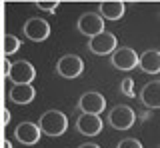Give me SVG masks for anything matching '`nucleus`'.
<instances>
[{
	"instance_id": "aec40b11",
	"label": "nucleus",
	"mask_w": 160,
	"mask_h": 148,
	"mask_svg": "<svg viewBox=\"0 0 160 148\" xmlns=\"http://www.w3.org/2000/svg\"><path fill=\"white\" fill-rule=\"evenodd\" d=\"M2 120H4V124H8V122H10V112L8 110H4V118H2Z\"/></svg>"
},
{
	"instance_id": "412c9836",
	"label": "nucleus",
	"mask_w": 160,
	"mask_h": 148,
	"mask_svg": "<svg viewBox=\"0 0 160 148\" xmlns=\"http://www.w3.org/2000/svg\"><path fill=\"white\" fill-rule=\"evenodd\" d=\"M10 66H12V64H10V60H4V74H8Z\"/></svg>"
},
{
	"instance_id": "4468645a",
	"label": "nucleus",
	"mask_w": 160,
	"mask_h": 148,
	"mask_svg": "<svg viewBox=\"0 0 160 148\" xmlns=\"http://www.w3.org/2000/svg\"><path fill=\"white\" fill-rule=\"evenodd\" d=\"M138 66L146 74H158L160 72V52L158 50H146L138 56Z\"/></svg>"
},
{
	"instance_id": "6ab92c4d",
	"label": "nucleus",
	"mask_w": 160,
	"mask_h": 148,
	"mask_svg": "<svg viewBox=\"0 0 160 148\" xmlns=\"http://www.w3.org/2000/svg\"><path fill=\"white\" fill-rule=\"evenodd\" d=\"M122 92L128 96H134V90H132V80L130 78H124L122 80Z\"/></svg>"
},
{
	"instance_id": "6e6552de",
	"label": "nucleus",
	"mask_w": 160,
	"mask_h": 148,
	"mask_svg": "<svg viewBox=\"0 0 160 148\" xmlns=\"http://www.w3.org/2000/svg\"><path fill=\"white\" fill-rule=\"evenodd\" d=\"M112 66L118 70H132L138 66V54L128 46L116 48L112 52Z\"/></svg>"
},
{
	"instance_id": "9d476101",
	"label": "nucleus",
	"mask_w": 160,
	"mask_h": 148,
	"mask_svg": "<svg viewBox=\"0 0 160 148\" xmlns=\"http://www.w3.org/2000/svg\"><path fill=\"white\" fill-rule=\"evenodd\" d=\"M40 126L34 124V122H22V124L16 126V130H14V136H16V140L20 142V144H36V142L40 140Z\"/></svg>"
},
{
	"instance_id": "5701e85b",
	"label": "nucleus",
	"mask_w": 160,
	"mask_h": 148,
	"mask_svg": "<svg viewBox=\"0 0 160 148\" xmlns=\"http://www.w3.org/2000/svg\"><path fill=\"white\" fill-rule=\"evenodd\" d=\"M4 148H12V142H10V140H6V142H4Z\"/></svg>"
},
{
	"instance_id": "423d86ee",
	"label": "nucleus",
	"mask_w": 160,
	"mask_h": 148,
	"mask_svg": "<svg viewBox=\"0 0 160 148\" xmlns=\"http://www.w3.org/2000/svg\"><path fill=\"white\" fill-rule=\"evenodd\" d=\"M24 36L30 42H42L50 36V24L42 18H30L24 24Z\"/></svg>"
},
{
	"instance_id": "9b49d317",
	"label": "nucleus",
	"mask_w": 160,
	"mask_h": 148,
	"mask_svg": "<svg viewBox=\"0 0 160 148\" xmlns=\"http://www.w3.org/2000/svg\"><path fill=\"white\" fill-rule=\"evenodd\" d=\"M78 106H80V110H82V112L100 114V112L106 108V100H104V96L98 94V92H86V94L80 96Z\"/></svg>"
},
{
	"instance_id": "dca6fc26",
	"label": "nucleus",
	"mask_w": 160,
	"mask_h": 148,
	"mask_svg": "<svg viewBox=\"0 0 160 148\" xmlns=\"http://www.w3.org/2000/svg\"><path fill=\"white\" fill-rule=\"evenodd\" d=\"M18 48H20V40L14 34H6V36H4V54H6V56H12V54L18 52Z\"/></svg>"
},
{
	"instance_id": "f03ea898",
	"label": "nucleus",
	"mask_w": 160,
	"mask_h": 148,
	"mask_svg": "<svg viewBox=\"0 0 160 148\" xmlns=\"http://www.w3.org/2000/svg\"><path fill=\"white\" fill-rule=\"evenodd\" d=\"M88 48H90V52L96 54V56H106V54H112L118 48V38L114 36L112 32L102 30L100 34L90 38Z\"/></svg>"
},
{
	"instance_id": "f257e3e1",
	"label": "nucleus",
	"mask_w": 160,
	"mask_h": 148,
	"mask_svg": "<svg viewBox=\"0 0 160 148\" xmlns=\"http://www.w3.org/2000/svg\"><path fill=\"white\" fill-rule=\"evenodd\" d=\"M38 126H40V132H42V134L60 136V134H64L66 128H68V118L60 110H48L40 116Z\"/></svg>"
},
{
	"instance_id": "f8f14e48",
	"label": "nucleus",
	"mask_w": 160,
	"mask_h": 148,
	"mask_svg": "<svg viewBox=\"0 0 160 148\" xmlns=\"http://www.w3.org/2000/svg\"><path fill=\"white\" fill-rule=\"evenodd\" d=\"M34 96H36V90H34L32 82H28V84H14L8 90V98L14 104H30L34 100Z\"/></svg>"
},
{
	"instance_id": "7ed1b4c3",
	"label": "nucleus",
	"mask_w": 160,
	"mask_h": 148,
	"mask_svg": "<svg viewBox=\"0 0 160 148\" xmlns=\"http://www.w3.org/2000/svg\"><path fill=\"white\" fill-rule=\"evenodd\" d=\"M134 120H136V114H134V110L130 106H114L112 110L108 112V122L112 128H116V130H128L130 126L134 124Z\"/></svg>"
},
{
	"instance_id": "4be33fe9",
	"label": "nucleus",
	"mask_w": 160,
	"mask_h": 148,
	"mask_svg": "<svg viewBox=\"0 0 160 148\" xmlns=\"http://www.w3.org/2000/svg\"><path fill=\"white\" fill-rule=\"evenodd\" d=\"M78 148H100L98 144H90V142H86V144H82V146H78Z\"/></svg>"
},
{
	"instance_id": "39448f33",
	"label": "nucleus",
	"mask_w": 160,
	"mask_h": 148,
	"mask_svg": "<svg viewBox=\"0 0 160 148\" xmlns=\"http://www.w3.org/2000/svg\"><path fill=\"white\" fill-rule=\"evenodd\" d=\"M56 72L64 78H76L84 72V62L80 56H74V54H66L62 56L56 64Z\"/></svg>"
},
{
	"instance_id": "20e7f679",
	"label": "nucleus",
	"mask_w": 160,
	"mask_h": 148,
	"mask_svg": "<svg viewBox=\"0 0 160 148\" xmlns=\"http://www.w3.org/2000/svg\"><path fill=\"white\" fill-rule=\"evenodd\" d=\"M6 76L12 84H28V82H32L34 78H36V68L28 60H18L16 64L10 66Z\"/></svg>"
},
{
	"instance_id": "0eeeda50",
	"label": "nucleus",
	"mask_w": 160,
	"mask_h": 148,
	"mask_svg": "<svg viewBox=\"0 0 160 148\" xmlns=\"http://www.w3.org/2000/svg\"><path fill=\"white\" fill-rule=\"evenodd\" d=\"M78 30L82 32L84 36H88V38L96 36V34H100L104 30V18L100 16V14H96V12L82 14L80 20H78Z\"/></svg>"
},
{
	"instance_id": "a211bd4d",
	"label": "nucleus",
	"mask_w": 160,
	"mask_h": 148,
	"mask_svg": "<svg viewBox=\"0 0 160 148\" xmlns=\"http://www.w3.org/2000/svg\"><path fill=\"white\" fill-rule=\"evenodd\" d=\"M118 148H142V144L136 138H124V140L118 142Z\"/></svg>"
},
{
	"instance_id": "f3484780",
	"label": "nucleus",
	"mask_w": 160,
	"mask_h": 148,
	"mask_svg": "<svg viewBox=\"0 0 160 148\" xmlns=\"http://www.w3.org/2000/svg\"><path fill=\"white\" fill-rule=\"evenodd\" d=\"M36 6L40 8V10H48V12H54L58 6V0H50V2H46V0H38Z\"/></svg>"
},
{
	"instance_id": "2eb2a0df",
	"label": "nucleus",
	"mask_w": 160,
	"mask_h": 148,
	"mask_svg": "<svg viewBox=\"0 0 160 148\" xmlns=\"http://www.w3.org/2000/svg\"><path fill=\"white\" fill-rule=\"evenodd\" d=\"M100 14L106 20H118L124 14V2H120V0H106V2L100 4Z\"/></svg>"
},
{
	"instance_id": "ddd939ff",
	"label": "nucleus",
	"mask_w": 160,
	"mask_h": 148,
	"mask_svg": "<svg viewBox=\"0 0 160 148\" xmlns=\"http://www.w3.org/2000/svg\"><path fill=\"white\" fill-rule=\"evenodd\" d=\"M140 100L148 108H160V80L144 84L142 92H140Z\"/></svg>"
},
{
	"instance_id": "1a4fd4ad",
	"label": "nucleus",
	"mask_w": 160,
	"mask_h": 148,
	"mask_svg": "<svg viewBox=\"0 0 160 148\" xmlns=\"http://www.w3.org/2000/svg\"><path fill=\"white\" fill-rule=\"evenodd\" d=\"M76 128H78L80 134H84V136H96L102 130V118H100V114L82 112L80 118L76 120Z\"/></svg>"
}]
</instances>
